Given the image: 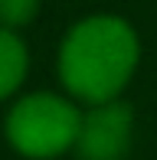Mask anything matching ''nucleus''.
Masks as SVG:
<instances>
[{"label":"nucleus","mask_w":157,"mask_h":160,"mask_svg":"<svg viewBox=\"0 0 157 160\" xmlns=\"http://www.w3.org/2000/svg\"><path fill=\"white\" fill-rule=\"evenodd\" d=\"M138 33L115 13L78 20L59 46V78L66 92L89 108L118 101L138 69Z\"/></svg>","instance_id":"nucleus-1"},{"label":"nucleus","mask_w":157,"mask_h":160,"mask_svg":"<svg viewBox=\"0 0 157 160\" xmlns=\"http://www.w3.org/2000/svg\"><path fill=\"white\" fill-rule=\"evenodd\" d=\"M82 111L69 98L53 92H33L23 95L7 114V141L17 154L30 160H53L75 147Z\"/></svg>","instance_id":"nucleus-2"},{"label":"nucleus","mask_w":157,"mask_h":160,"mask_svg":"<svg viewBox=\"0 0 157 160\" xmlns=\"http://www.w3.org/2000/svg\"><path fill=\"white\" fill-rule=\"evenodd\" d=\"M131 108L124 101L89 108L82 114V128L75 137V157L78 160H121L131 147Z\"/></svg>","instance_id":"nucleus-3"},{"label":"nucleus","mask_w":157,"mask_h":160,"mask_svg":"<svg viewBox=\"0 0 157 160\" xmlns=\"http://www.w3.org/2000/svg\"><path fill=\"white\" fill-rule=\"evenodd\" d=\"M26 69H30V52L17 33L0 26V101L10 98L23 85Z\"/></svg>","instance_id":"nucleus-4"},{"label":"nucleus","mask_w":157,"mask_h":160,"mask_svg":"<svg viewBox=\"0 0 157 160\" xmlns=\"http://www.w3.org/2000/svg\"><path fill=\"white\" fill-rule=\"evenodd\" d=\"M36 13H39V0H0V26L10 33L30 26Z\"/></svg>","instance_id":"nucleus-5"}]
</instances>
